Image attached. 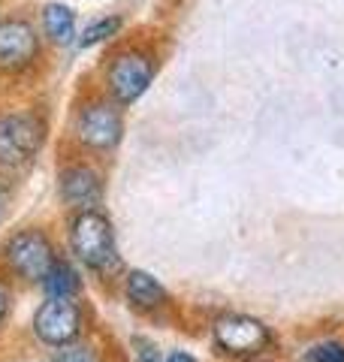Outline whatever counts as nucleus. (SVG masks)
<instances>
[{
	"mask_svg": "<svg viewBox=\"0 0 344 362\" xmlns=\"http://www.w3.org/2000/svg\"><path fill=\"white\" fill-rule=\"evenodd\" d=\"M209 338L217 356L229 362H260L275 350V332L266 320L242 311L217 314L209 326Z\"/></svg>",
	"mask_w": 344,
	"mask_h": 362,
	"instance_id": "nucleus-1",
	"label": "nucleus"
},
{
	"mask_svg": "<svg viewBox=\"0 0 344 362\" xmlns=\"http://www.w3.org/2000/svg\"><path fill=\"white\" fill-rule=\"evenodd\" d=\"M70 251L88 272L109 275L118 269V245H115L112 221L103 211H76L70 218Z\"/></svg>",
	"mask_w": 344,
	"mask_h": 362,
	"instance_id": "nucleus-2",
	"label": "nucleus"
},
{
	"mask_svg": "<svg viewBox=\"0 0 344 362\" xmlns=\"http://www.w3.org/2000/svg\"><path fill=\"white\" fill-rule=\"evenodd\" d=\"M30 329H33V338H37L42 347L61 350V347L82 341L85 329H88V317H85V308L79 305V299L45 296L40 302V308L33 311Z\"/></svg>",
	"mask_w": 344,
	"mask_h": 362,
	"instance_id": "nucleus-3",
	"label": "nucleus"
},
{
	"mask_svg": "<svg viewBox=\"0 0 344 362\" xmlns=\"http://www.w3.org/2000/svg\"><path fill=\"white\" fill-rule=\"evenodd\" d=\"M4 263L25 284H42L52 266L57 263V254L49 235L37 226H28L4 242Z\"/></svg>",
	"mask_w": 344,
	"mask_h": 362,
	"instance_id": "nucleus-4",
	"label": "nucleus"
},
{
	"mask_svg": "<svg viewBox=\"0 0 344 362\" xmlns=\"http://www.w3.org/2000/svg\"><path fill=\"white\" fill-rule=\"evenodd\" d=\"M42 142V124L28 112L0 115V166H25Z\"/></svg>",
	"mask_w": 344,
	"mask_h": 362,
	"instance_id": "nucleus-5",
	"label": "nucleus"
},
{
	"mask_svg": "<svg viewBox=\"0 0 344 362\" xmlns=\"http://www.w3.org/2000/svg\"><path fill=\"white\" fill-rule=\"evenodd\" d=\"M40 40L33 28L21 18H4L0 21V70H25L37 58Z\"/></svg>",
	"mask_w": 344,
	"mask_h": 362,
	"instance_id": "nucleus-6",
	"label": "nucleus"
},
{
	"mask_svg": "<svg viewBox=\"0 0 344 362\" xmlns=\"http://www.w3.org/2000/svg\"><path fill=\"white\" fill-rule=\"evenodd\" d=\"M79 139L91 148H112L121 139V115L109 103H91L76 118Z\"/></svg>",
	"mask_w": 344,
	"mask_h": 362,
	"instance_id": "nucleus-7",
	"label": "nucleus"
},
{
	"mask_svg": "<svg viewBox=\"0 0 344 362\" xmlns=\"http://www.w3.org/2000/svg\"><path fill=\"white\" fill-rule=\"evenodd\" d=\"M151 76H154L151 61H148L145 54H139V52H127V54H121V58L112 64L109 88H112V94L118 97L121 103H133V100L148 88Z\"/></svg>",
	"mask_w": 344,
	"mask_h": 362,
	"instance_id": "nucleus-8",
	"label": "nucleus"
},
{
	"mask_svg": "<svg viewBox=\"0 0 344 362\" xmlns=\"http://www.w3.org/2000/svg\"><path fill=\"white\" fill-rule=\"evenodd\" d=\"M61 197L70 209L76 211H91L97 209V202L103 197L100 175L91 166H70L61 173Z\"/></svg>",
	"mask_w": 344,
	"mask_h": 362,
	"instance_id": "nucleus-9",
	"label": "nucleus"
},
{
	"mask_svg": "<svg viewBox=\"0 0 344 362\" xmlns=\"http://www.w3.org/2000/svg\"><path fill=\"white\" fill-rule=\"evenodd\" d=\"M124 299L130 302L133 311H142V314H151V311H160L169 305V293L160 281L145 269H133L127 272L124 278Z\"/></svg>",
	"mask_w": 344,
	"mask_h": 362,
	"instance_id": "nucleus-10",
	"label": "nucleus"
},
{
	"mask_svg": "<svg viewBox=\"0 0 344 362\" xmlns=\"http://www.w3.org/2000/svg\"><path fill=\"white\" fill-rule=\"evenodd\" d=\"M42 290H45V296H52V299H76L79 290H82V275H79V269L70 259L57 257L49 278L42 281Z\"/></svg>",
	"mask_w": 344,
	"mask_h": 362,
	"instance_id": "nucleus-11",
	"label": "nucleus"
},
{
	"mask_svg": "<svg viewBox=\"0 0 344 362\" xmlns=\"http://www.w3.org/2000/svg\"><path fill=\"white\" fill-rule=\"evenodd\" d=\"M42 21H45V30H49V37L55 42H67V40L73 37L76 18H73V9L70 6L49 4V6H45V13H42Z\"/></svg>",
	"mask_w": 344,
	"mask_h": 362,
	"instance_id": "nucleus-12",
	"label": "nucleus"
},
{
	"mask_svg": "<svg viewBox=\"0 0 344 362\" xmlns=\"http://www.w3.org/2000/svg\"><path fill=\"white\" fill-rule=\"evenodd\" d=\"M302 362H344V341L341 338H320L302 350Z\"/></svg>",
	"mask_w": 344,
	"mask_h": 362,
	"instance_id": "nucleus-13",
	"label": "nucleus"
},
{
	"mask_svg": "<svg viewBox=\"0 0 344 362\" xmlns=\"http://www.w3.org/2000/svg\"><path fill=\"white\" fill-rule=\"evenodd\" d=\"M49 362H106V359H103V350L94 341H85L82 338V341H76L70 347L55 350Z\"/></svg>",
	"mask_w": 344,
	"mask_h": 362,
	"instance_id": "nucleus-14",
	"label": "nucleus"
},
{
	"mask_svg": "<svg viewBox=\"0 0 344 362\" xmlns=\"http://www.w3.org/2000/svg\"><path fill=\"white\" fill-rule=\"evenodd\" d=\"M130 354H133V362H166V354L160 350L154 338H148V335L130 338Z\"/></svg>",
	"mask_w": 344,
	"mask_h": 362,
	"instance_id": "nucleus-15",
	"label": "nucleus"
},
{
	"mask_svg": "<svg viewBox=\"0 0 344 362\" xmlns=\"http://www.w3.org/2000/svg\"><path fill=\"white\" fill-rule=\"evenodd\" d=\"M118 25L121 21L118 18H100V21H94L88 30H85V37H82V45H94V42H100V40H106V37H112L115 30H118Z\"/></svg>",
	"mask_w": 344,
	"mask_h": 362,
	"instance_id": "nucleus-16",
	"label": "nucleus"
},
{
	"mask_svg": "<svg viewBox=\"0 0 344 362\" xmlns=\"http://www.w3.org/2000/svg\"><path fill=\"white\" fill-rule=\"evenodd\" d=\"M9 311H13V293H9V287L0 281V326L9 320Z\"/></svg>",
	"mask_w": 344,
	"mask_h": 362,
	"instance_id": "nucleus-17",
	"label": "nucleus"
},
{
	"mask_svg": "<svg viewBox=\"0 0 344 362\" xmlns=\"http://www.w3.org/2000/svg\"><path fill=\"white\" fill-rule=\"evenodd\" d=\"M166 362H200V359L185 347H172V350H166Z\"/></svg>",
	"mask_w": 344,
	"mask_h": 362,
	"instance_id": "nucleus-18",
	"label": "nucleus"
},
{
	"mask_svg": "<svg viewBox=\"0 0 344 362\" xmlns=\"http://www.w3.org/2000/svg\"><path fill=\"white\" fill-rule=\"evenodd\" d=\"M4 214H6V206H4V197H0V223H4Z\"/></svg>",
	"mask_w": 344,
	"mask_h": 362,
	"instance_id": "nucleus-19",
	"label": "nucleus"
},
{
	"mask_svg": "<svg viewBox=\"0 0 344 362\" xmlns=\"http://www.w3.org/2000/svg\"><path fill=\"white\" fill-rule=\"evenodd\" d=\"M18 362H33V359H18Z\"/></svg>",
	"mask_w": 344,
	"mask_h": 362,
	"instance_id": "nucleus-20",
	"label": "nucleus"
}]
</instances>
